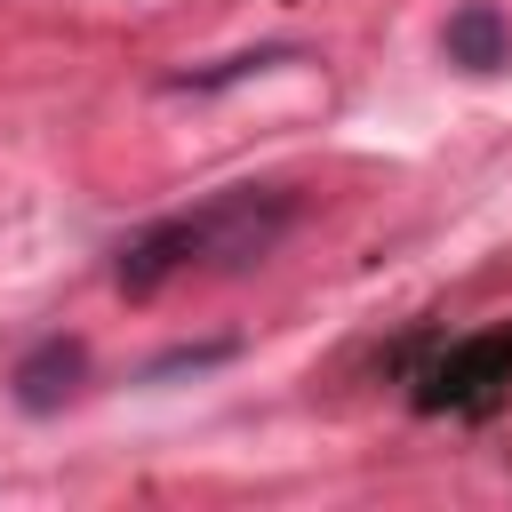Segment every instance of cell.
I'll return each instance as SVG.
<instances>
[{
	"instance_id": "cell-5",
	"label": "cell",
	"mask_w": 512,
	"mask_h": 512,
	"mask_svg": "<svg viewBox=\"0 0 512 512\" xmlns=\"http://www.w3.org/2000/svg\"><path fill=\"white\" fill-rule=\"evenodd\" d=\"M224 352H232V344H192V352H168V360H152L144 376H176V368H216Z\"/></svg>"
},
{
	"instance_id": "cell-3",
	"label": "cell",
	"mask_w": 512,
	"mask_h": 512,
	"mask_svg": "<svg viewBox=\"0 0 512 512\" xmlns=\"http://www.w3.org/2000/svg\"><path fill=\"white\" fill-rule=\"evenodd\" d=\"M80 384H88V344H80V336H40V344L8 368V400H16L24 416H64V408L80 400Z\"/></svg>"
},
{
	"instance_id": "cell-2",
	"label": "cell",
	"mask_w": 512,
	"mask_h": 512,
	"mask_svg": "<svg viewBox=\"0 0 512 512\" xmlns=\"http://www.w3.org/2000/svg\"><path fill=\"white\" fill-rule=\"evenodd\" d=\"M504 384H512V328H480V336L448 344V352L424 368L416 408H488Z\"/></svg>"
},
{
	"instance_id": "cell-4",
	"label": "cell",
	"mask_w": 512,
	"mask_h": 512,
	"mask_svg": "<svg viewBox=\"0 0 512 512\" xmlns=\"http://www.w3.org/2000/svg\"><path fill=\"white\" fill-rule=\"evenodd\" d=\"M440 56L456 72H504L512 64V16L496 0H464L448 24H440Z\"/></svg>"
},
{
	"instance_id": "cell-1",
	"label": "cell",
	"mask_w": 512,
	"mask_h": 512,
	"mask_svg": "<svg viewBox=\"0 0 512 512\" xmlns=\"http://www.w3.org/2000/svg\"><path fill=\"white\" fill-rule=\"evenodd\" d=\"M296 224V192L288 184H232L184 216H160L144 224L128 248H120V296H152L168 288L176 272H240L256 256H272Z\"/></svg>"
}]
</instances>
